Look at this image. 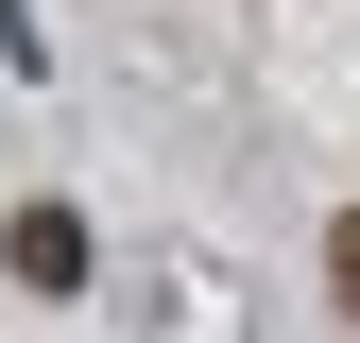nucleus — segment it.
Instances as JSON below:
<instances>
[{
    "label": "nucleus",
    "instance_id": "f257e3e1",
    "mask_svg": "<svg viewBox=\"0 0 360 343\" xmlns=\"http://www.w3.org/2000/svg\"><path fill=\"white\" fill-rule=\"evenodd\" d=\"M0 257H18V292H86V224H69V206H18Z\"/></svg>",
    "mask_w": 360,
    "mask_h": 343
},
{
    "label": "nucleus",
    "instance_id": "f03ea898",
    "mask_svg": "<svg viewBox=\"0 0 360 343\" xmlns=\"http://www.w3.org/2000/svg\"><path fill=\"white\" fill-rule=\"evenodd\" d=\"M326 292H343V326H360V206L326 224Z\"/></svg>",
    "mask_w": 360,
    "mask_h": 343
}]
</instances>
